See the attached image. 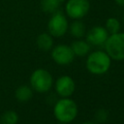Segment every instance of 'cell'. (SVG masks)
Instances as JSON below:
<instances>
[{
    "instance_id": "44dd1931",
    "label": "cell",
    "mask_w": 124,
    "mask_h": 124,
    "mask_svg": "<svg viewBox=\"0 0 124 124\" xmlns=\"http://www.w3.org/2000/svg\"><path fill=\"white\" fill-rule=\"evenodd\" d=\"M123 22H124V14H123Z\"/></svg>"
},
{
    "instance_id": "7c38bea8",
    "label": "cell",
    "mask_w": 124,
    "mask_h": 124,
    "mask_svg": "<svg viewBox=\"0 0 124 124\" xmlns=\"http://www.w3.org/2000/svg\"><path fill=\"white\" fill-rule=\"evenodd\" d=\"M36 45L40 50L48 51L53 47V37L48 32H44L38 35Z\"/></svg>"
},
{
    "instance_id": "5b68a950",
    "label": "cell",
    "mask_w": 124,
    "mask_h": 124,
    "mask_svg": "<svg viewBox=\"0 0 124 124\" xmlns=\"http://www.w3.org/2000/svg\"><path fill=\"white\" fill-rule=\"evenodd\" d=\"M69 28V21L67 19V16L61 12L57 11L51 14L48 21H47V32L54 38L63 37Z\"/></svg>"
},
{
    "instance_id": "7a4b0ae2",
    "label": "cell",
    "mask_w": 124,
    "mask_h": 124,
    "mask_svg": "<svg viewBox=\"0 0 124 124\" xmlns=\"http://www.w3.org/2000/svg\"><path fill=\"white\" fill-rule=\"evenodd\" d=\"M111 65V58L105 50H95L87 54L85 61V67L87 71L92 75H104L106 74Z\"/></svg>"
},
{
    "instance_id": "d6986e66",
    "label": "cell",
    "mask_w": 124,
    "mask_h": 124,
    "mask_svg": "<svg viewBox=\"0 0 124 124\" xmlns=\"http://www.w3.org/2000/svg\"><path fill=\"white\" fill-rule=\"evenodd\" d=\"M81 124H97V123L96 122H93V121H85V122H83Z\"/></svg>"
},
{
    "instance_id": "ba28073f",
    "label": "cell",
    "mask_w": 124,
    "mask_h": 124,
    "mask_svg": "<svg viewBox=\"0 0 124 124\" xmlns=\"http://www.w3.org/2000/svg\"><path fill=\"white\" fill-rule=\"evenodd\" d=\"M54 89L58 96L61 98L71 97L76 89V83L72 77L63 75L59 77L54 82Z\"/></svg>"
},
{
    "instance_id": "ffe728a7",
    "label": "cell",
    "mask_w": 124,
    "mask_h": 124,
    "mask_svg": "<svg viewBox=\"0 0 124 124\" xmlns=\"http://www.w3.org/2000/svg\"><path fill=\"white\" fill-rule=\"evenodd\" d=\"M58 124H70V123H60V122H59Z\"/></svg>"
},
{
    "instance_id": "e0dca14e",
    "label": "cell",
    "mask_w": 124,
    "mask_h": 124,
    "mask_svg": "<svg viewBox=\"0 0 124 124\" xmlns=\"http://www.w3.org/2000/svg\"><path fill=\"white\" fill-rule=\"evenodd\" d=\"M108 118V112L105 108H99L95 112V120L98 123H104Z\"/></svg>"
},
{
    "instance_id": "9c48e42d",
    "label": "cell",
    "mask_w": 124,
    "mask_h": 124,
    "mask_svg": "<svg viewBox=\"0 0 124 124\" xmlns=\"http://www.w3.org/2000/svg\"><path fill=\"white\" fill-rule=\"evenodd\" d=\"M109 34L106 30L105 26L95 25L91 27L85 33V40L89 43L90 46H104Z\"/></svg>"
},
{
    "instance_id": "277c9868",
    "label": "cell",
    "mask_w": 124,
    "mask_h": 124,
    "mask_svg": "<svg viewBox=\"0 0 124 124\" xmlns=\"http://www.w3.org/2000/svg\"><path fill=\"white\" fill-rule=\"evenodd\" d=\"M104 47L111 60H124V32L119 31L115 34H110L108 37Z\"/></svg>"
},
{
    "instance_id": "9a60e30c",
    "label": "cell",
    "mask_w": 124,
    "mask_h": 124,
    "mask_svg": "<svg viewBox=\"0 0 124 124\" xmlns=\"http://www.w3.org/2000/svg\"><path fill=\"white\" fill-rule=\"evenodd\" d=\"M105 28H106V30L108 31V33L109 35L110 34H115V33H117V32L120 31V29H121V23H120V21H119L118 18L113 17V16H110V17H108L106 20Z\"/></svg>"
},
{
    "instance_id": "3957f363",
    "label": "cell",
    "mask_w": 124,
    "mask_h": 124,
    "mask_svg": "<svg viewBox=\"0 0 124 124\" xmlns=\"http://www.w3.org/2000/svg\"><path fill=\"white\" fill-rule=\"evenodd\" d=\"M30 86L33 91L38 93L48 92L53 85V78L51 74L43 68L36 69L32 72L30 78Z\"/></svg>"
},
{
    "instance_id": "2e32d148",
    "label": "cell",
    "mask_w": 124,
    "mask_h": 124,
    "mask_svg": "<svg viewBox=\"0 0 124 124\" xmlns=\"http://www.w3.org/2000/svg\"><path fill=\"white\" fill-rule=\"evenodd\" d=\"M18 114L14 110H7L0 115V124H17Z\"/></svg>"
},
{
    "instance_id": "8fae6325",
    "label": "cell",
    "mask_w": 124,
    "mask_h": 124,
    "mask_svg": "<svg viewBox=\"0 0 124 124\" xmlns=\"http://www.w3.org/2000/svg\"><path fill=\"white\" fill-rule=\"evenodd\" d=\"M68 31L70 35L75 39H81L85 36L86 33L85 24L80 19H73V21L69 24Z\"/></svg>"
},
{
    "instance_id": "4fadbf2b",
    "label": "cell",
    "mask_w": 124,
    "mask_h": 124,
    "mask_svg": "<svg viewBox=\"0 0 124 124\" xmlns=\"http://www.w3.org/2000/svg\"><path fill=\"white\" fill-rule=\"evenodd\" d=\"M32 96H33V89L31 88V86L25 84L18 86L15 91V97L16 101H18L19 103L28 102L32 98Z\"/></svg>"
},
{
    "instance_id": "6da1fadb",
    "label": "cell",
    "mask_w": 124,
    "mask_h": 124,
    "mask_svg": "<svg viewBox=\"0 0 124 124\" xmlns=\"http://www.w3.org/2000/svg\"><path fill=\"white\" fill-rule=\"evenodd\" d=\"M78 112V105L70 97L60 98L53 106V115L60 123H71L76 119Z\"/></svg>"
},
{
    "instance_id": "8992f818",
    "label": "cell",
    "mask_w": 124,
    "mask_h": 124,
    "mask_svg": "<svg viewBox=\"0 0 124 124\" xmlns=\"http://www.w3.org/2000/svg\"><path fill=\"white\" fill-rule=\"evenodd\" d=\"M90 10L89 0H67L65 4V15L72 19L83 18Z\"/></svg>"
},
{
    "instance_id": "ac0fdd59",
    "label": "cell",
    "mask_w": 124,
    "mask_h": 124,
    "mask_svg": "<svg viewBox=\"0 0 124 124\" xmlns=\"http://www.w3.org/2000/svg\"><path fill=\"white\" fill-rule=\"evenodd\" d=\"M114 2H115L116 5H118L119 7H123V8H124V0H114Z\"/></svg>"
},
{
    "instance_id": "5bb4252c",
    "label": "cell",
    "mask_w": 124,
    "mask_h": 124,
    "mask_svg": "<svg viewBox=\"0 0 124 124\" xmlns=\"http://www.w3.org/2000/svg\"><path fill=\"white\" fill-rule=\"evenodd\" d=\"M64 0H41L40 7L43 12L46 14H53L59 11V8Z\"/></svg>"
},
{
    "instance_id": "52a82bcc",
    "label": "cell",
    "mask_w": 124,
    "mask_h": 124,
    "mask_svg": "<svg viewBox=\"0 0 124 124\" xmlns=\"http://www.w3.org/2000/svg\"><path fill=\"white\" fill-rule=\"evenodd\" d=\"M50 50H51L50 56H51L52 60L60 66L70 65L76 57L71 46L68 45L59 44V45L53 46Z\"/></svg>"
},
{
    "instance_id": "30bf717a",
    "label": "cell",
    "mask_w": 124,
    "mask_h": 124,
    "mask_svg": "<svg viewBox=\"0 0 124 124\" xmlns=\"http://www.w3.org/2000/svg\"><path fill=\"white\" fill-rule=\"evenodd\" d=\"M70 46L75 56H78V57L87 56V54L91 50V46L89 45V43L86 40H82V39H77L71 44Z\"/></svg>"
}]
</instances>
